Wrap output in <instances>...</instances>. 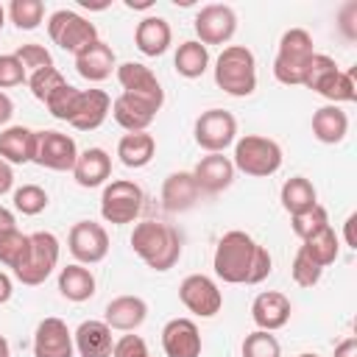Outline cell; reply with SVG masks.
Wrapping results in <instances>:
<instances>
[{"label":"cell","instance_id":"6da1fadb","mask_svg":"<svg viewBox=\"0 0 357 357\" xmlns=\"http://www.w3.org/2000/svg\"><path fill=\"white\" fill-rule=\"evenodd\" d=\"M212 268H215V276L229 284H259L271 276L273 259L268 248L259 245L251 234L231 229L218 240Z\"/></svg>","mask_w":357,"mask_h":357},{"label":"cell","instance_id":"7a4b0ae2","mask_svg":"<svg viewBox=\"0 0 357 357\" xmlns=\"http://www.w3.org/2000/svg\"><path fill=\"white\" fill-rule=\"evenodd\" d=\"M131 248L151 271L165 273L181 259V234L170 223L142 220L131 231Z\"/></svg>","mask_w":357,"mask_h":357},{"label":"cell","instance_id":"3957f363","mask_svg":"<svg viewBox=\"0 0 357 357\" xmlns=\"http://www.w3.org/2000/svg\"><path fill=\"white\" fill-rule=\"evenodd\" d=\"M215 84L231 98H248L257 89V59L245 45H229L215 61Z\"/></svg>","mask_w":357,"mask_h":357},{"label":"cell","instance_id":"277c9868","mask_svg":"<svg viewBox=\"0 0 357 357\" xmlns=\"http://www.w3.org/2000/svg\"><path fill=\"white\" fill-rule=\"evenodd\" d=\"M312 53H315L312 36L304 28H287L279 39V50L273 59V78L284 86H298L304 81Z\"/></svg>","mask_w":357,"mask_h":357},{"label":"cell","instance_id":"5b68a950","mask_svg":"<svg viewBox=\"0 0 357 357\" xmlns=\"http://www.w3.org/2000/svg\"><path fill=\"white\" fill-rule=\"evenodd\" d=\"M282 145L271 137H259V134H245L240 139H234V156L231 165L234 170L254 176V178H268L282 167Z\"/></svg>","mask_w":357,"mask_h":357},{"label":"cell","instance_id":"8992f818","mask_svg":"<svg viewBox=\"0 0 357 357\" xmlns=\"http://www.w3.org/2000/svg\"><path fill=\"white\" fill-rule=\"evenodd\" d=\"M142 187L128 181V178H114L103 187V195H100V215L106 223H114V226H123V223H131L139 218L142 212Z\"/></svg>","mask_w":357,"mask_h":357},{"label":"cell","instance_id":"52a82bcc","mask_svg":"<svg viewBox=\"0 0 357 357\" xmlns=\"http://www.w3.org/2000/svg\"><path fill=\"white\" fill-rule=\"evenodd\" d=\"M47 33L61 50H67L73 56H78L84 47L98 42V28L86 17H81L78 11H70V8H59L50 14Z\"/></svg>","mask_w":357,"mask_h":357},{"label":"cell","instance_id":"ba28073f","mask_svg":"<svg viewBox=\"0 0 357 357\" xmlns=\"http://www.w3.org/2000/svg\"><path fill=\"white\" fill-rule=\"evenodd\" d=\"M28 237H31L28 257H25V262L14 271V276H17L22 284L36 287V284H42V282L53 273V268L59 265V237L50 234V231H33V234H28Z\"/></svg>","mask_w":357,"mask_h":357},{"label":"cell","instance_id":"9c48e42d","mask_svg":"<svg viewBox=\"0 0 357 357\" xmlns=\"http://www.w3.org/2000/svg\"><path fill=\"white\" fill-rule=\"evenodd\" d=\"M192 134L198 148H204L206 153H223L237 139V120L226 109H206L195 117Z\"/></svg>","mask_w":357,"mask_h":357},{"label":"cell","instance_id":"30bf717a","mask_svg":"<svg viewBox=\"0 0 357 357\" xmlns=\"http://www.w3.org/2000/svg\"><path fill=\"white\" fill-rule=\"evenodd\" d=\"M75 159H78V145L73 137L61 134V131H36V151H33V162L39 167H47V170H56V173H64V170H73L75 167Z\"/></svg>","mask_w":357,"mask_h":357},{"label":"cell","instance_id":"8fae6325","mask_svg":"<svg viewBox=\"0 0 357 357\" xmlns=\"http://www.w3.org/2000/svg\"><path fill=\"white\" fill-rule=\"evenodd\" d=\"M178 298H181V304H184L190 312H195V315H201V318H212V315H218L220 307H223V293H220V287L215 284V279H209V276H204V273H190V276H184L181 284H178Z\"/></svg>","mask_w":357,"mask_h":357},{"label":"cell","instance_id":"7c38bea8","mask_svg":"<svg viewBox=\"0 0 357 357\" xmlns=\"http://www.w3.org/2000/svg\"><path fill=\"white\" fill-rule=\"evenodd\" d=\"M67 248L78 259V265H95V262H103L109 254V234L95 220H78L70 229Z\"/></svg>","mask_w":357,"mask_h":357},{"label":"cell","instance_id":"4fadbf2b","mask_svg":"<svg viewBox=\"0 0 357 357\" xmlns=\"http://www.w3.org/2000/svg\"><path fill=\"white\" fill-rule=\"evenodd\" d=\"M237 31V14L226 3H209L195 14V33L198 42L206 45H226Z\"/></svg>","mask_w":357,"mask_h":357},{"label":"cell","instance_id":"5bb4252c","mask_svg":"<svg viewBox=\"0 0 357 357\" xmlns=\"http://www.w3.org/2000/svg\"><path fill=\"white\" fill-rule=\"evenodd\" d=\"M114 73H117V81H120V86H123L126 95H134V98L151 103L156 112L162 109V103H165V89H162V84H159V78L153 75L151 67H145V64H139V61H126V64H120Z\"/></svg>","mask_w":357,"mask_h":357},{"label":"cell","instance_id":"9a60e30c","mask_svg":"<svg viewBox=\"0 0 357 357\" xmlns=\"http://www.w3.org/2000/svg\"><path fill=\"white\" fill-rule=\"evenodd\" d=\"M73 332L61 318H42L33 332V357H73Z\"/></svg>","mask_w":357,"mask_h":357},{"label":"cell","instance_id":"2e32d148","mask_svg":"<svg viewBox=\"0 0 357 357\" xmlns=\"http://www.w3.org/2000/svg\"><path fill=\"white\" fill-rule=\"evenodd\" d=\"M201 332L190 318H170L162 329V349L167 357H201Z\"/></svg>","mask_w":357,"mask_h":357},{"label":"cell","instance_id":"e0dca14e","mask_svg":"<svg viewBox=\"0 0 357 357\" xmlns=\"http://www.w3.org/2000/svg\"><path fill=\"white\" fill-rule=\"evenodd\" d=\"M293 304L284 293L279 290H265L251 301V318L257 324V329L262 332H276L290 321Z\"/></svg>","mask_w":357,"mask_h":357},{"label":"cell","instance_id":"ac0fdd59","mask_svg":"<svg viewBox=\"0 0 357 357\" xmlns=\"http://www.w3.org/2000/svg\"><path fill=\"white\" fill-rule=\"evenodd\" d=\"M234 173H237V170H234V165H231L229 156H223V153H206V156L195 165L192 178H195V184H198L201 192L218 195V192H223V190L231 187Z\"/></svg>","mask_w":357,"mask_h":357},{"label":"cell","instance_id":"d6986e66","mask_svg":"<svg viewBox=\"0 0 357 357\" xmlns=\"http://www.w3.org/2000/svg\"><path fill=\"white\" fill-rule=\"evenodd\" d=\"M109 112H112V98L103 89H81L73 117H70V126L78 131H95L103 126Z\"/></svg>","mask_w":357,"mask_h":357},{"label":"cell","instance_id":"ffe728a7","mask_svg":"<svg viewBox=\"0 0 357 357\" xmlns=\"http://www.w3.org/2000/svg\"><path fill=\"white\" fill-rule=\"evenodd\" d=\"M148 318V304L139 296H117L106 304V326L109 329H120V332H134L145 324Z\"/></svg>","mask_w":357,"mask_h":357},{"label":"cell","instance_id":"44dd1931","mask_svg":"<svg viewBox=\"0 0 357 357\" xmlns=\"http://www.w3.org/2000/svg\"><path fill=\"white\" fill-rule=\"evenodd\" d=\"M75 70L81 78L86 81H106L112 75V70H117V59H114V50L106 45V42H92L89 47H84L78 56H75Z\"/></svg>","mask_w":357,"mask_h":357},{"label":"cell","instance_id":"7402d4cb","mask_svg":"<svg viewBox=\"0 0 357 357\" xmlns=\"http://www.w3.org/2000/svg\"><path fill=\"white\" fill-rule=\"evenodd\" d=\"M112 117L117 120V126H123L128 134H134V131H148V126L156 117V109L151 103L134 98V95L120 92L112 100Z\"/></svg>","mask_w":357,"mask_h":357},{"label":"cell","instance_id":"603a6c76","mask_svg":"<svg viewBox=\"0 0 357 357\" xmlns=\"http://www.w3.org/2000/svg\"><path fill=\"white\" fill-rule=\"evenodd\" d=\"M198 198H201V190H198L192 173H187V170L170 173L162 184V204L167 212H187L198 204Z\"/></svg>","mask_w":357,"mask_h":357},{"label":"cell","instance_id":"cb8c5ba5","mask_svg":"<svg viewBox=\"0 0 357 357\" xmlns=\"http://www.w3.org/2000/svg\"><path fill=\"white\" fill-rule=\"evenodd\" d=\"M73 343L81 357H112L114 349L112 329L106 326V321H84L73 332Z\"/></svg>","mask_w":357,"mask_h":357},{"label":"cell","instance_id":"d4e9b609","mask_svg":"<svg viewBox=\"0 0 357 357\" xmlns=\"http://www.w3.org/2000/svg\"><path fill=\"white\" fill-rule=\"evenodd\" d=\"M73 176L78 181V187H100L109 181L112 176V156L103 148H86L84 153H78Z\"/></svg>","mask_w":357,"mask_h":357},{"label":"cell","instance_id":"484cf974","mask_svg":"<svg viewBox=\"0 0 357 357\" xmlns=\"http://www.w3.org/2000/svg\"><path fill=\"white\" fill-rule=\"evenodd\" d=\"M134 42L142 56H162L173 42V31L165 17H142L134 31Z\"/></svg>","mask_w":357,"mask_h":357},{"label":"cell","instance_id":"4316f807","mask_svg":"<svg viewBox=\"0 0 357 357\" xmlns=\"http://www.w3.org/2000/svg\"><path fill=\"white\" fill-rule=\"evenodd\" d=\"M36 151V131L25 126H8L0 131V159L8 165H25L33 162Z\"/></svg>","mask_w":357,"mask_h":357},{"label":"cell","instance_id":"83f0119b","mask_svg":"<svg viewBox=\"0 0 357 357\" xmlns=\"http://www.w3.org/2000/svg\"><path fill=\"white\" fill-rule=\"evenodd\" d=\"M312 134L318 142L324 145H337L346 139L349 134V114L335 106V103H326L321 106L315 114H312Z\"/></svg>","mask_w":357,"mask_h":357},{"label":"cell","instance_id":"f1b7e54d","mask_svg":"<svg viewBox=\"0 0 357 357\" xmlns=\"http://www.w3.org/2000/svg\"><path fill=\"white\" fill-rule=\"evenodd\" d=\"M156 153V139L148 131H134V134H123L117 142V156L126 167H145Z\"/></svg>","mask_w":357,"mask_h":357},{"label":"cell","instance_id":"f546056e","mask_svg":"<svg viewBox=\"0 0 357 357\" xmlns=\"http://www.w3.org/2000/svg\"><path fill=\"white\" fill-rule=\"evenodd\" d=\"M59 293L67 298V301H86L95 296V276L89 268L73 262L67 268L59 271Z\"/></svg>","mask_w":357,"mask_h":357},{"label":"cell","instance_id":"4dcf8cb0","mask_svg":"<svg viewBox=\"0 0 357 357\" xmlns=\"http://www.w3.org/2000/svg\"><path fill=\"white\" fill-rule=\"evenodd\" d=\"M279 201H282L284 212L293 218V215L307 212L310 206H315V204H318V192H315V187H312L310 178H304V176H293V178H287V181L282 184Z\"/></svg>","mask_w":357,"mask_h":357},{"label":"cell","instance_id":"1f68e13d","mask_svg":"<svg viewBox=\"0 0 357 357\" xmlns=\"http://www.w3.org/2000/svg\"><path fill=\"white\" fill-rule=\"evenodd\" d=\"M173 67L184 78H201L209 67V50L198 39H187L178 45V50L173 56Z\"/></svg>","mask_w":357,"mask_h":357},{"label":"cell","instance_id":"d6a6232c","mask_svg":"<svg viewBox=\"0 0 357 357\" xmlns=\"http://www.w3.org/2000/svg\"><path fill=\"white\" fill-rule=\"evenodd\" d=\"M312 92H318L321 98H326V100L335 103V106H337V103H351V100L357 98V92H354V73L335 67L329 75H324V78L315 84Z\"/></svg>","mask_w":357,"mask_h":357},{"label":"cell","instance_id":"836d02e7","mask_svg":"<svg viewBox=\"0 0 357 357\" xmlns=\"http://www.w3.org/2000/svg\"><path fill=\"white\" fill-rule=\"evenodd\" d=\"M298 248H301L315 265L326 268V265H332V262L337 259V254H340V240H337L335 229L326 226V229H321L318 234H312L310 240H304Z\"/></svg>","mask_w":357,"mask_h":357},{"label":"cell","instance_id":"e575fe53","mask_svg":"<svg viewBox=\"0 0 357 357\" xmlns=\"http://www.w3.org/2000/svg\"><path fill=\"white\" fill-rule=\"evenodd\" d=\"M28 248H31V237L22 234L17 226L0 231V262H3L6 268L17 271V268L25 262Z\"/></svg>","mask_w":357,"mask_h":357},{"label":"cell","instance_id":"d590c367","mask_svg":"<svg viewBox=\"0 0 357 357\" xmlns=\"http://www.w3.org/2000/svg\"><path fill=\"white\" fill-rule=\"evenodd\" d=\"M329 226V212L321 206V204H315V206H310L307 212H298V215H293L290 218V229H293V234L304 243V240H310L312 234H318L321 229H326Z\"/></svg>","mask_w":357,"mask_h":357},{"label":"cell","instance_id":"8d00e7d4","mask_svg":"<svg viewBox=\"0 0 357 357\" xmlns=\"http://www.w3.org/2000/svg\"><path fill=\"white\" fill-rule=\"evenodd\" d=\"M8 17L20 31H33L45 20V3L42 0H11Z\"/></svg>","mask_w":357,"mask_h":357},{"label":"cell","instance_id":"74e56055","mask_svg":"<svg viewBox=\"0 0 357 357\" xmlns=\"http://www.w3.org/2000/svg\"><path fill=\"white\" fill-rule=\"evenodd\" d=\"M28 86H31V92H33L36 100L47 103L61 86H67V81H64V75H61L56 67H45V70L28 75Z\"/></svg>","mask_w":357,"mask_h":357},{"label":"cell","instance_id":"f35d334b","mask_svg":"<svg viewBox=\"0 0 357 357\" xmlns=\"http://www.w3.org/2000/svg\"><path fill=\"white\" fill-rule=\"evenodd\" d=\"M14 209L22 215H39L47 209V192L39 184H22L14 190Z\"/></svg>","mask_w":357,"mask_h":357},{"label":"cell","instance_id":"ab89813d","mask_svg":"<svg viewBox=\"0 0 357 357\" xmlns=\"http://www.w3.org/2000/svg\"><path fill=\"white\" fill-rule=\"evenodd\" d=\"M240 351H243V357H282L279 340H276L271 332H262V329L245 335Z\"/></svg>","mask_w":357,"mask_h":357},{"label":"cell","instance_id":"60d3db41","mask_svg":"<svg viewBox=\"0 0 357 357\" xmlns=\"http://www.w3.org/2000/svg\"><path fill=\"white\" fill-rule=\"evenodd\" d=\"M290 273H293V282H296L298 287H312V284H318V282H321L324 268H321V265H315V262H312V259L298 248V251H296V257H293Z\"/></svg>","mask_w":357,"mask_h":357},{"label":"cell","instance_id":"b9f144b4","mask_svg":"<svg viewBox=\"0 0 357 357\" xmlns=\"http://www.w3.org/2000/svg\"><path fill=\"white\" fill-rule=\"evenodd\" d=\"M14 56L20 59L22 70H25V73H31V75H33V73H39V70H45V67H53V56H50L42 45H36V42L20 45Z\"/></svg>","mask_w":357,"mask_h":357},{"label":"cell","instance_id":"7bdbcfd3","mask_svg":"<svg viewBox=\"0 0 357 357\" xmlns=\"http://www.w3.org/2000/svg\"><path fill=\"white\" fill-rule=\"evenodd\" d=\"M78 95H81V89L78 86H73V84H67V86H61L45 106H47V112L56 117V120H64V123H70V117H73V109H75V100H78Z\"/></svg>","mask_w":357,"mask_h":357},{"label":"cell","instance_id":"ee69618b","mask_svg":"<svg viewBox=\"0 0 357 357\" xmlns=\"http://www.w3.org/2000/svg\"><path fill=\"white\" fill-rule=\"evenodd\" d=\"M22 81H28V73L22 70L20 59L14 53H6L0 56V89H8V86H20Z\"/></svg>","mask_w":357,"mask_h":357},{"label":"cell","instance_id":"f6af8a7d","mask_svg":"<svg viewBox=\"0 0 357 357\" xmlns=\"http://www.w3.org/2000/svg\"><path fill=\"white\" fill-rule=\"evenodd\" d=\"M112 357H151L148 354V346L139 335H123L114 349H112Z\"/></svg>","mask_w":357,"mask_h":357},{"label":"cell","instance_id":"bcb514c9","mask_svg":"<svg viewBox=\"0 0 357 357\" xmlns=\"http://www.w3.org/2000/svg\"><path fill=\"white\" fill-rule=\"evenodd\" d=\"M11 187H14V170H11L8 162L0 159V195L11 192Z\"/></svg>","mask_w":357,"mask_h":357},{"label":"cell","instance_id":"7dc6e473","mask_svg":"<svg viewBox=\"0 0 357 357\" xmlns=\"http://www.w3.org/2000/svg\"><path fill=\"white\" fill-rule=\"evenodd\" d=\"M335 357H357V337H346L335 346Z\"/></svg>","mask_w":357,"mask_h":357},{"label":"cell","instance_id":"c3c4849f","mask_svg":"<svg viewBox=\"0 0 357 357\" xmlns=\"http://www.w3.org/2000/svg\"><path fill=\"white\" fill-rule=\"evenodd\" d=\"M11 114H14V100L0 89V126H6L11 120Z\"/></svg>","mask_w":357,"mask_h":357},{"label":"cell","instance_id":"681fc988","mask_svg":"<svg viewBox=\"0 0 357 357\" xmlns=\"http://www.w3.org/2000/svg\"><path fill=\"white\" fill-rule=\"evenodd\" d=\"M11 293H14V284H11V279L0 271V304H6V301L11 298Z\"/></svg>","mask_w":357,"mask_h":357},{"label":"cell","instance_id":"f907efd6","mask_svg":"<svg viewBox=\"0 0 357 357\" xmlns=\"http://www.w3.org/2000/svg\"><path fill=\"white\" fill-rule=\"evenodd\" d=\"M354 215H349L346 218V229H343V234H346V245H351V248H357V243H354Z\"/></svg>","mask_w":357,"mask_h":357},{"label":"cell","instance_id":"816d5d0a","mask_svg":"<svg viewBox=\"0 0 357 357\" xmlns=\"http://www.w3.org/2000/svg\"><path fill=\"white\" fill-rule=\"evenodd\" d=\"M11 226H17V223H14V215H11L6 206H0V231H3V229H11Z\"/></svg>","mask_w":357,"mask_h":357},{"label":"cell","instance_id":"f5cc1de1","mask_svg":"<svg viewBox=\"0 0 357 357\" xmlns=\"http://www.w3.org/2000/svg\"><path fill=\"white\" fill-rule=\"evenodd\" d=\"M0 357H11V349H8V340L0 335Z\"/></svg>","mask_w":357,"mask_h":357},{"label":"cell","instance_id":"db71d44e","mask_svg":"<svg viewBox=\"0 0 357 357\" xmlns=\"http://www.w3.org/2000/svg\"><path fill=\"white\" fill-rule=\"evenodd\" d=\"M3 20H6V8L0 6V28H3Z\"/></svg>","mask_w":357,"mask_h":357},{"label":"cell","instance_id":"11a10c76","mask_svg":"<svg viewBox=\"0 0 357 357\" xmlns=\"http://www.w3.org/2000/svg\"><path fill=\"white\" fill-rule=\"evenodd\" d=\"M298 357H318V354H312V351H304V354H298Z\"/></svg>","mask_w":357,"mask_h":357}]
</instances>
